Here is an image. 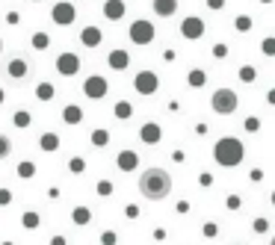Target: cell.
<instances>
[{"label": "cell", "instance_id": "obj_1", "mask_svg": "<svg viewBox=\"0 0 275 245\" xmlns=\"http://www.w3.org/2000/svg\"><path fill=\"white\" fill-rule=\"evenodd\" d=\"M139 192H142V198H148V201H163V198H169V192H172V174L166 172V168H145L142 174H139Z\"/></svg>", "mask_w": 275, "mask_h": 245}, {"label": "cell", "instance_id": "obj_2", "mask_svg": "<svg viewBox=\"0 0 275 245\" xmlns=\"http://www.w3.org/2000/svg\"><path fill=\"white\" fill-rule=\"evenodd\" d=\"M213 160L225 168H234L243 162V142L237 136H222L213 148Z\"/></svg>", "mask_w": 275, "mask_h": 245}, {"label": "cell", "instance_id": "obj_3", "mask_svg": "<svg viewBox=\"0 0 275 245\" xmlns=\"http://www.w3.org/2000/svg\"><path fill=\"white\" fill-rule=\"evenodd\" d=\"M210 106H213V112H219V116H231L240 106V94L234 92V89H216V94L210 98Z\"/></svg>", "mask_w": 275, "mask_h": 245}, {"label": "cell", "instance_id": "obj_4", "mask_svg": "<svg viewBox=\"0 0 275 245\" xmlns=\"http://www.w3.org/2000/svg\"><path fill=\"white\" fill-rule=\"evenodd\" d=\"M51 18H54V24H60V27H68V24H74V18H77V9L71 6V3H57L54 9H51Z\"/></svg>", "mask_w": 275, "mask_h": 245}, {"label": "cell", "instance_id": "obj_5", "mask_svg": "<svg viewBox=\"0 0 275 245\" xmlns=\"http://www.w3.org/2000/svg\"><path fill=\"white\" fill-rule=\"evenodd\" d=\"M133 86H136V92L139 94H154L157 92V86H160V80H157L154 71H139L136 80H133Z\"/></svg>", "mask_w": 275, "mask_h": 245}, {"label": "cell", "instance_id": "obj_6", "mask_svg": "<svg viewBox=\"0 0 275 245\" xmlns=\"http://www.w3.org/2000/svg\"><path fill=\"white\" fill-rule=\"evenodd\" d=\"M130 38H133L136 44L154 42V24H148V21H133V24H130Z\"/></svg>", "mask_w": 275, "mask_h": 245}, {"label": "cell", "instance_id": "obj_7", "mask_svg": "<svg viewBox=\"0 0 275 245\" xmlns=\"http://www.w3.org/2000/svg\"><path fill=\"white\" fill-rule=\"evenodd\" d=\"M30 74V62H27V56H15V60L6 62V77L9 80H24Z\"/></svg>", "mask_w": 275, "mask_h": 245}, {"label": "cell", "instance_id": "obj_8", "mask_svg": "<svg viewBox=\"0 0 275 245\" xmlns=\"http://www.w3.org/2000/svg\"><path fill=\"white\" fill-rule=\"evenodd\" d=\"M57 71H60L62 77H74V74L80 71V56H74V54H60V56H57Z\"/></svg>", "mask_w": 275, "mask_h": 245}, {"label": "cell", "instance_id": "obj_9", "mask_svg": "<svg viewBox=\"0 0 275 245\" xmlns=\"http://www.w3.org/2000/svg\"><path fill=\"white\" fill-rule=\"evenodd\" d=\"M181 36H183V38H201V36H204V21H201V18H195V15L183 18Z\"/></svg>", "mask_w": 275, "mask_h": 245}, {"label": "cell", "instance_id": "obj_10", "mask_svg": "<svg viewBox=\"0 0 275 245\" xmlns=\"http://www.w3.org/2000/svg\"><path fill=\"white\" fill-rule=\"evenodd\" d=\"M83 92L89 94L92 100H101V98L107 94V80H104V77H89V80L83 83Z\"/></svg>", "mask_w": 275, "mask_h": 245}, {"label": "cell", "instance_id": "obj_11", "mask_svg": "<svg viewBox=\"0 0 275 245\" xmlns=\"http://www.w3.org/2000/svg\"><path fill=\"white\" fill-rule=\"evenodd\" d=\"M139 136H142V142L145 145H157L160 142V136H163V130H160V124H142V130H139Z\"/></svg>", "mask_w": 275, "mask_h": 245}, {"label": "cell", "instance_id": "obj_12", "mask_svg": "<svg viewBox=\"0 0 275 245\" xmlns=\"http://www.w3.org/2000/svg\"><path fill=\"white\" fill-rule=\"evenodd\" d=\"M104 15H107L110 21L124 18V3H122V0H107V3H104Z\"/></svg>", "mask_w": 275, "mask_h": 245}, {"label": "cell", "instance_id": "obj_13", "mask_svg": "<svg viewBox=\"0 0 275 245\" xmlns=\"http://www.w3.org/2000/svg\"><path fill=\"white\" fill-rule=\"evenodd\" d=\"M154 12L160 18H169V15L178 12V0H154Z\"/></svg>", "mask_w": 275, "mask_h": 245}, {"label": "cell", "instance_id": "obj_14", "mask_svg": "<svg viewBox=\"0 0 275 245\" xmlns=\"http://www.w3.org/2000/svg\"><path fill=\"white\" fill-rule=\"evenodd\" d=\"M116 162H119V168H122V172H133V168L139 166V156H136L133 151H122Z\"/></svg>", "mask_w": 275, "mask_h": 245}, {"label": "cell", "instance_id": "obj_15", "mask_svg": "<svg viewBox=\"0 0 275 245\" xmlns=\"http://www.w3.org/2000/svg\"><path fill=\"white\" fill-rule=\"evenodd\" d=\"M101 38H104V36H101L98 27H86V30L80 32V42H83L86 48H98V44H101Z\"/></svg>", "mask_w": 275, "mask_h": 245}, {"label": "cell", "instance_id": "obj_16", "mask_svg": "<svg viewBox=\"0 0 275 245\" xmlns=\"http://www.w3.org/2000/svg\"><path fill=\"white\" fill-rule=\"evenodd\" d=\"M39 148H42V151H57V148H60V136H57V133H45V136H42V139H39Z\"/></svg>", "mask_w": 275, "mask_h": 245}, {"label": "cell", "instance_id": "obj_17", "mask_svg": "<svg viewBox=\"0 0 275 245\" xmlns=\"http://www.w3.org/2000/svg\"><path fill=\"white\" fill-rule=\"evenodd\" d=\"M127 54H124V50H113V54H110V68H116V71H124V68H127Z\"/></svg>", "mask_w": 275, "mask_h": 245}, {"label": "cell", "instance_id": "obj_18", "mask_svg": "<svg viewBox=\"0 0 275 245\" xmlns=\"http://www.w3.org/2000/svg\"><path fill=\"white\" fill-rule=\"evenodd\" d=\"M62 118H65V124H80V118H83V112H80V106H65V112H62Z\"/></svg>", "mask_w": 275, "mask_h": 245}, {"label": "cell", "instance_id": "obj_19", "mask_svg": "<svg viewBox=\"0 0 275 245\" xmlns=\"http://www.w3.org/2000/svg\"><path fill=\"white\" fill-rule=\"evenodd\" d=\"M186 80H189V86H192V89H198V86H204V83H207V74H204L201 68H192Z\"/></svg>", "mask_w": 275, "mask_h": 245}, {"label": "cell", "instance_id": "obj_20", "mask_svg": "<svg viewBox=\"0 0 275 245\" xmlns=\"http://www.w3.org/2000/svg\"><path fill=\"white\" fill-rule=\"evenodd\" d=\"M36 98L39 100H54V83H39L36 86Z\"/></svg>", "mask_w": 275, "mask_h": 245}, {"label": "cell", "instance_id": "obj_21", "mask_svg": "<svg viewBox=\"0 0 275 245\" xmlns=\"http://www.w3.org/2000/svg\"><path fill=\"white\" fill-rule=\"evenodd\" d=\"M89 222H92L89 207H77V210H74V224H89Z\"/></svg>", "mask_w": 275, "mask_h": 245}, {"label": "cell", "instance_id": "obj_22", "mask_svg": "<svg viewBox=\"0 0 275 245\" xmlns=\"http://www.w3.org/2000/svg\"><path fill=\"white\" fill-rule=\"evenodd\" d=\"M48 44H51V36L48 32H36L33 36V48L36 50H48Z\"/></svg>", "mask_w": 275, "mask_h": 245}, {"label": "cell", "instance_id": "obj_23", "mask_svg": "<svg viewBox=\"0 0 275 245\" xmlns=\"http://www.w3.org/2000/svg\"><path fill=\"white\" fill-rule=\"evenodd\" d=\"M240 80H243V83H254V80H257V68H254V65H243V68H240Z\"/></svg>", "mask_w": 275, "mask_h": 245}, {"label": "cell", "instance_id": "obj_24", "mask_svg": "<svg viewBox=\"0 0 275 245\" xmlns=\"http://www.w3.org/2000/svg\"><path fill=\"white\" fill-rule=\"evenodd\" d=\"M107 142H110V133H107V130H95V133H92V145H95V148H104Z\"/></svg>", "mask_w": 275, "mask_h": 245}, {"label": "cell", "instance_id": "obj_25", "mask_svg": "<svg viewBox=\"0 0 275 245\" xmlns=\"http://www.w3.org/2000/svg\"><path fill=\"white\" fill-rule=\"evenodd\" d=\"M12 122H15V127H30V112H27V110H21V112H15V116H12Z\"/></svg>", "mask_w": 275, "mask_h": 245}, {"label": "cell", "instance_id": "obj_26", "mask_svg": "<svg viewBox=\"0 0 275 245\" xmlns=\"http://www.w3.org/2000/svg\"><path fill=\"white\" fill-rule=\"evenodd\" d=\"M116 116H119V118H130V116H133V106H130L127 100L116 104Z\"/></svg>", "mask_w": 275, "mask_h": 245}, {"label": "cell", "instance_id": "obj_27", "mask_svg": "<svg viewBox=\"0 0 275 245\" xmlns=\"http://www.w3.org/2000/svg\"><path fill=\"white\" fill-rule=\"evenodd\" d=\"M18 174H21V178H33V174H36V166H33V162H27V160H24V162H21V166H18Z\"/></svg>", "mask_w": 275, "mask_h": 245}, {"label": "cell", "instance_id": "obj_28", "mask_svg": "<svg viewBox=\"0 0 275 245\" xmlns=\"http://www.w3.org/2000/svg\"><path fill=\"white\" fill-rule=\"evenodd\" d=\"M234 27H237V30H240V32H248V30H251V18H248V15H240Z\"/></svg>", "mask_w": 275, "mask_h": 245}, {"label": "cell", "instance_id": "obj_29", "mask_svg": "<svg viewBox=\"0 0 275 245\" xmlns=\"http://www.w3.org/2000/svg\"><path fill=\"white\" fill-rule=\"evenodd\" d=\"M9 151H12V142H9V136H3V133H0V160H3V156H9Z\"/></svg>", "mask_w": 275, "mask_h": 245}, {"label": "cell", "instance_id": "obj_30", "mask_svg": "<svg viewBox=\"0 0 275 245\" xmlns=\"http://www.w3.org/2000/svg\"><path fill=\"white\" fill-rule=\"evenodd\" d=\"M116 242H119V236H116L113 230H104V234H101V245H116Z\"/></svg>", "mask_w": 275, "mask_h": 245}, {"label": "cell", "instance_id": "obj_31", "mask_svg": "<svg viewBox=\"0 0 275 245\" xmlns=\"http://www.w3.org/2000/svg\"><path fill=\"white\" fill-rule=\"evenodd\" d=\"M24 228H39V213H24Z\"/></svg>", "mask_w": 275, "mask_h": 245}, {"label": "cell", "instance_id": "obj_32", "mask_svg": "<svg viewBox=\"0 0 275 245\" xmlns=\"http://www.w3.org/2000/svg\"><path fill=\"white\" fill-rule=\"evenodd\" d=\"M201 234H204V236H207V240H213L216 234H219V228H216L213 222H207V224H204V228H201Z\"/></svg>", "mask_w": 275, "mask_h": 245}, {"label": "cell", "instance_id": "obj_33", "mask_svg": "<svg viewBox=\"0 0 275 245\" xmlns=\"http://www.w3.org/2000/svg\"><path fill=\"white\" fill-rule=\"evenodd\" d=\"M98 195H113V184L110 180H98Z\"/></svg>", "mask_w": 275, "mask_h": 245}, {"label": "cell", "instance_id": "obj_34", "mask_svg": "<svg viewBox=\"0 0 275 245\" xmlns=\"http://www.w3.org/2000/svg\"><path fill=\"white\" fill-rule=\"evenodd\" d=\"M68 168H71V172H74V174H80V172H83V168H86V162H83V160H80V156H74V160H71V166H68Z\"/></svg>", "mask_w": 275, "mask_h": 245}, {"label": "cell", "instance_id": "obj_35", "mask_svg": "<svg viewBox=\"0 0 275 245\" xmlns=\"http://www.w3.org/2000/svg\"><path fill=\"white\" fill-rule=\"evenodd\" d=\"M266 56H275V38H263V48H260Z\"/></svg>", "mask_w": 275, "mask_h": 245}, {"label": "cell", "instance_id": "obj_36", "mask_svg": "<svg viewBox=\"0 0 275 245\" xmlns=\"http://www.w3.org/2000/svg\"><path fill=\"white\" fill-rule=\"evenodd\" d=\"M245 130H248V133H257V130H260V122H257L254 116H251V118H245Z\"/></svg>", "mask_w": 275, "mask_h": 245}, {"label": "cell", "instance_id": "obj_37", "mask_svg": "<svg viewBox=\"0 0 275 245\" xmlns=\"http://www.w3.org/2000/svg\"><path fill=\"white\" fill-rule=\"evenodd\" d=\"M139 213H142V210H139L136 204H127V207H124V216H127V218H139Z\"/></svg>", "mask_w": 275, "mask_h": 245}, {"label": "cell", "instance_id": "obj_38", "mask_svg": "<svg viewBox=\"0 0 275 245\" xmlns=\"http://www.w3.org/2000/svg\"><path fill=\"white\" fill-rule=\"evenodd\" d=\"M225 54H228V48H225V44H213V56H216V60H222Z\"/></svg>", "mask_w": 275, "mask_h": 245}, {"label": "cell", "instance_id": "obj_39", "mask_svg": "<svg viewBox=\"0 0 275 245\" xmlns=\"http://www.w3.org/2000/svg\"><path fill=\"white\" fill-rule=\"evenodd\" d=\"M266 228H269V224H266V218H257V222H254V230H257V234H263Z\"/></svg>", "mask_w": 275, "mask_h": 245}, {"label": "cell", "instance_id": "obj_40", "mask_svg": "<svg viewBox=\"0 0 275 245\" xmlns=\"http://www.w3.org/2000/svg\"><path fill=\"white\" fill-rule=\"evenodd\" d=\"M6 21H9V24H12V27H15V24H18V21H21V15H18V12H9V15H6Z\"/></svg>", "mask_w": 275, "mask_h": 245}, {"label": "cell", "instance_id": "obj_41", "mask_svg": "<svg viewBox=\"0 0 275 245\" xmlns=\"http://www.w3.org/2000/svg\"><path fill=\"white\" fill-rule=\"evenodd\" d=\"M228 207H231V210H237V207H240V198H237V195H231V198H228Z\"/></svg>", "mask_w": 275, "mask_h": 245}, {"label": "cell", "instance_id": "obj_42", "mask_svg": "<svg viewBox=\"0 0 275 245\" xmlns=\"http://www.w3.org/2000/svg\"><path fill=\"white\" fill-rule=\"evenodd\" d=\"M198 184H201V186H210V184H213V178H210V174H201V178H198Z\"/></svg>", "mask_w": 275, "mask_h": 245}, {"label": "cell", "instance_id": "obj_43", "mask_svg": "<svg viewBox=\"0 0 275 245\" xmlns=\"http://www.w3.org/2000/svg\"><path fill=\"white\" fill-rule=\"evenodd\" d=\"M207 6H210V9H222V6H225V0H207Z\"/></svg>", "mask_w": 275, "mask_h": 245}, {"label": "cell", "instance_id": "obj_44", "mask_svg": "<svg viewBox=\"0 0 275 245\" xmlns=\"http://www.w3.org/2000/svg\"><path fill=\"white\" fill-rule=\"evenodd\" d=\"M9 198H12V195H9L6 189H0V204H9Z\"/></svg>", "mask_w": 275, "mask_h": 245}, {"label": "cell", "instance_id": "obj_45", "mask_svg": "<svg viewBox=\"0 0 275 245\" xmlns=\"http://www.w3.org/2000/svg\"><path fill=\"white\" fill-rule=\"evenodd\" d=\"M51 245H65V236H57V240H54Z\"/></svg>", "mask_w": 275, "mask_h": 245}, {"label": "cell", "instance_id": "obj_46", "mask_svg": "<svg viewBox=\"0 0 275 245\" xmlns=\"http://www.w3.org/2000/svg\"><path fill=\"white\" fill-rule=\"evenodd\" d=\"M3 100H6V94H3V89H0V104H3Z\"/></svg>", "mask_w": 275, "mask_h": 245}, {"label": "cell", "instance_id": "obj_47", "mask_svg": "<svg viewBox=\"0 0 275 245\" xmlns=\"http://www.w3.org/2000/svg\"><path fill=\"white\" fill-rule=\"evenodd\" d=\"M0 54H3V38H0Z\"/></svg>", "mask_w": 275, "mask_h": 245}, {"label": "cell", "instance_id": "obj_48", "mask_svg": "<svg viewBox=\"0 0 275 245\" xmlns=\"http://www.w3.org/2000/svg\"><path fill=\"white\" fill-rule=\"evenodd\" d=\"M260 3H272V0H260Z\"/></svg>", "mask_w": 275, "mask_h": 245}, {"label": "cell", "instance_id": "obj_49", "mask_svg": "<svg viewBox=\"0 0 275 245\" xmlns=\"http://www.w3.org/2000/svg\"><path fill=\"white\" fill-rule=\"evenodd\" d=\"M33 3H39V0H33Z\"/></svg>", "mask_w": 275, "mask_h": 245}]
</instances>
